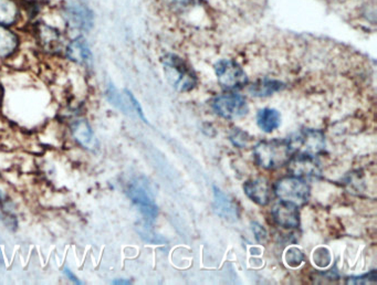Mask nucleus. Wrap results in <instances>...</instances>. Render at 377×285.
<instances>
[{
    "mask_svg": "<svg viewBox=\"0 0 377 285\" xmlns=\"http://www.w3.org/2000/svg\"><path fill=\"white\" fill-rule=\"evenodd\" d=\"M274 193L282 202L302 206L309 200L310 187L303 178L297 176L285 177L274 184Z\"/></svg>",
    "mask_w": 377,
    "mask_h": 285,
    "instance_id": "obj_4",
    "label": "nucleus"
},
{
    "mask_svg": "<svg viewBox=\"0 0 377 285\" xmlns=\"http://www.w3.org/2000/svg\"><path fill=\"white\" fill-rule=\"evenodd\" d=\"M20 38L12 27L0 25V60L9 59L17 52Z\"/></svg>",
    "mask_w": 377,
    "mask_h": 285,
    "instance_id": "obj_16",
    "label": "nucleus"
},
{
    "mask_svg": "<svg viewBox=\"0 0 377 285\" xmlns=\"http://www.w3.org/2000/svg\"><path fill=\"white\" fill-rule=\"evenodd\" d=\"M292 153L308 156H318L325 149V137L321 131L303 129L289 140Z\"/></svg>",
    "mask_w": 377,
    "mask_h": 285,
    "instance_id": "obj_5",
    "label": "nucleus"
},
{
    "mask_svg": "<svg viewBox=\"0 0 377 285\" xmlns=\"http://www.w3.org/2000/svg\"><path fill=\"white\" fill-rule=\"evenodd\" d=\"M286 262L291 268H298L304 262V255L301 250L292 246L286 252Z\"/></svg>",
    "mask_w": 377,
    "mask_h": 285,
    "instance_id": "obj_20",
    "label": "nucleus"
},
{
    "mask_svg": "<svg viewBox=\"0 0 377 285\" xmlns=\"http://www.w3.org/2000/svg\"><path fill=\"white\" fill-rule=\"evenodd\" d=\"M251 226H252V231H254V235L255 237H256L257 241L261 242V241L266 240V237H267V231H266L265 228H263L261 224H257V222H252Z\"/></svg>",
    "mask_w": 377,
    "mask_h": 285,
    "instance_id": "obj_26",
    "label": "nucleus"
},
{
    "mask_svg": "<svg viewBox=\"0 0 377 285\" xmlns=\"http://www.w3.org/2000/svg\"><path fill=\"white\" fill-rule=\"evenodd\" d=\"M203 0H173V3H175V6H177L178 8H187V7L198 6L202 3Z\"/></svg>",
    "mask_w": 377,
    "mask_h": 285,
    "instance_id": "obj_27",
    "label": "nucleus"
},
{
    "mask_svg": "<svg viewBox=\"0 0 377 285\" xmlns=\"http://www.w3.org/2000/svg\"><path fill=\"white\" fill-rule=\"evenodd\" d=\"M72 135L76 142H80L83 147H87V149H92L93 145L96 144L92 129L87 120H79L74 122L72 124Z\"/></svg>",
    "mask_w": 377,
    "mask_h": 285,
    "instance_id": "obj_19",
    "label": "nucleus"
},
{
    "mask_svg": "<svg viewBox=\"0 0 377 285\" xmlns=\"http://www.w3.org/2000/svg\"><path fill=\"white\" fill-rule=\"evenodd\" d=\"M289 171L293 176L305 178V177L318 176L320 173V165L316 157L297 154L292 160L288 162Z\"/></svg>",
    "mask_w": 377,
    "mask_h": 285,
    "instance_id": "obj_11",
    "label": "nucleus"
},
{
    "mask_svg": "<svg viewBox=\"0 0 377 285\" xmlns=\"http://www.w3.org/2000/svg\"><path fill=\"white\" fill-rule=\"evenodd\" d=\"M34 38L40 47L47 51H56L59 49L62 42V31L58 25L50 23L45 17L34 18L31 25Z\"/></svg>",
    "mask_w": 377,
    "mask_h": 285,
    "instance_id": "obj_8",
    "label": "nucleus"
},
{
    "mask_svg": "<svg viewBox=\"0 0 377 285\" xmlns=\"http://www.w3.org/2000/svg\"><path fill=\"white\" fill-rule=\"evenodd\" d=\"M65 56L76 65H83V67H90L92 65L90 47L83 36H76L69 42L65 49Z\"/></svg>",
    "mask_w": 377,
    "mask_h": 285,
    "instance_id": "obj_12",
    "label": "nucleus"
},
{
    "mask_svg": "<svg viewBox=\"0 0 377 285\" xmlns=\"http://www.w3.org/2000/svg\"><path fill=\"white\" fill-rule=\"evenodd\" d=\"M211 107L216 114L227 120L242 118L249 111L247 101L241 95L229 93L219 95L211 101Z\"/></svg>",
    "mask_w": 377,
    "mask_h": 285,
    "instance_id": "obj_6",
    "label": "nucleus"
},
{
    "mask_svg": "<svg viewBox=\"0 0 377 285\" xmlns=\"http://www.w3.org/2000/svg\"><path fill=\"white\" fill-rule=\"evenodd\" d=\"M113 284H131V282L129 279H116Z\"/></svg>",
    "mask_w": 377,
    "mask_h": 285,
    "instance_id": "obj_29",
    "label": "nucleus"
},
{
    "mask_svg": "<svg viewBox=\"0 0 377 285\" xmlns=\"http://www.w3.org/2000/svg\"><path fill=\"white\" fill-rule=\"evenodd\" d=\"M214 209L217 215L230 222H234L239 217L236 202L216 187H214Z\"/></svg>",
    "mask_w": 377,
    "mask_h": 285,
    "instance_id": "obj_15",
    "label": "nucleus"
},
{
    "mask_svg": "<svg viewBox=\"0 0 377 285\" xmlns=\"http://www.w3.org/2000/svg\"><path fill=\"white\" fill-rule=\"evenodd\" d=\"M249 140H250V136L241 129H235L230 135V140L237 147H246Z\"/></svg>",
    "mask_w": 377,
    "mask_h": 285,
    "instance_id": "obj_22",
    "label": "nucleus"
},
{
    "mask_svg": "<svg viewBox=\"0 0 377 285\" xmlns=\"http://www.w3.org/2000/svg\"><path fill=\"white\" fill-rule=\"evenodd\" d=\"M285 87L286 84L279 80L261 78V80L255 82L254 84H251L249 87V93L254 96H258V98H266V96H270V95L281 91Z\"/></svg>",
    "mask_w": 377,
    "mask_h": 285,
    "instance_id": "obj_17",
    "label": "nucleus"
},
{
    "mask_svg": "<svg viewBox=\"0 0 377 285\" xmlns=\"http://www.w3.org/2000/svg\"><path fill=\"white\" fill-rule=\"evenodd\" d=\"M257 123H258L260 129L266 133H271L280 126L281 115L277 109L266 107V109H260L257 114Z\"/></svg>",
    "mask_w": 377,
    "mask_h": 285,
    "instance_id": "obj_18",
    "label": "nucleus"
},
{
    "mask_svg": "<svg viewBox=\"0 0 377 285\" xmlns=\"http://www.w3.org/2000/svg\"><path fill=\"white\" fill-rule=\"evenodd\" d=\"M273 220L286 229H296L300 226V213L297 204L292 202H280L273 207Z\"/></svg>",
    "mask_w": 377,
    "mask_h": 285,
    "instance_id": "obj_10",
    "label": "nucleus"
},
{
    "mask_svg": "<svg viewBox=\"0 0 377 285\" xmlns=\"http://www.w3.org/2000/svg\"><path fill=\"white\" fill-rule=\"evenodd\" d=\"M217 78L225 89H241L248 83L245 71L233 60H220L215 65Z\"/></svg>",
    "mask_w": 377,
    "mask_h": 285,
    "instance_id": "obj_7",
    "label": "nucleus"
},
{
    "mask_svg": "<svg viewBox=\"0 0 377 285\" xmlns=\"http://www.w3.org/2000/svg\"><path fill=\"white\" fill-rule=\"evenodd\" d=\"M60 12L68 28L80 32H87L92 29L94 23L92 10L80 0H67L62 3Z\"/></svg>",
    "mask_w": 377,
    "mask_h": 285,
    "instance_id": "obj_3",
    "label": "nucleus"
},
{
    "mask_svg": "<svg viewBox=\"0 0 377 285\" xmlns=\"http://www.w3.org/2000/svg\"><path fill=\"white\" fill-rule=\"evenodd\" d=\"M313 261L316 266L325 268L331 263V253L327 248H319L313 253Z\"/></svg>",
    "mask_w": 377,
    "mask_h": 285,
    "instance_id": "obj_21",
    "label": "nucleus"
},
{
    "mask_svg": "<svg viewBox=\"0 0 377 285\" xmlns=\"http://www.w3.org/2000/svg\"><path fill=\"white\" fill-rule=\"evenodd\" d=\"M254 155L260 167L270 171L278 169L288 164L291 160L292 149L289 140H263L257 144Z\"/></svg>",
    "mask_w": 377,
    "mask_h": 285,
    "instance_id": "obj_1",
    "label": "nucleus"
},
{
    "mask_svg": "<svg viewBox=\"0 0 377 285\" xmlns=\"http://www.w3.org/2000/svg\"><path fill=\"white\" fill-rule=\"evenodd\" d=\"M246 195L259 206H266L271 200L270 184L265 178L251 179L244 184Z\"/></svg>",
    "mask_w": 377,
    "mask_h": 285,
    "instance_id": "obj_14",
    "label": "nucleus"
},
{
    "mask_svg": "<svg viewBox=\"0 0 377 285\" xmlns=\"http://www.w3.org/2000/svg\"><path fill=\"white\" fill-rule=\"evenodd\" d=\"M127 195L130 197L133 204L140 209L147 218L155 219L158 215V206L155 204L154 199L151 196L149 189L145 184L141 182H134L129 186Z\"/></svg>",
    "mask_w": 377,
    "mask_h": 285,
    "instance_id": "obj_9",
    "label": "nucleus"
},
{
    "mask_svg": "<svg viewBox=\"0 0 377 285\" xmlns=\"http://www.w3.org/2000/svg\"><path fill=\"white\" fill-rule=\"evenodd\" d=\"M369 281L376 282V271L366 273L363 277H352V279H349V282H352V284H366Z\"/></svg>",
    "mask_w": 377,
    "mask_h": 285,
    "instance_id": "obj_24",
    "label": "nucleus"
},
{
    "mask_svg": "<svg viewBox=\"0 0 377 285\" xmlns=\"http://www.w3.org/2000/svg\"><path fill=\"white\" fill-rule=\"evenodd\" d=\"M124 92H125V94L127 95V98L130 100L131 104H132L133 107L136 109V112H138V115H140V118H141L142 120H144V122H147V118H145V116H144V112L143 109H142L141 104L138 103V100L134 98V95H133L132 93L129 91V89H125Z\"/></svg>",
    "mask_w": 377,
    "mask_h": 285,
    "instance_id": "obj_25",
    "label": "nucleus"
},
{
    "mask_svg": "<svg viewBox=\"0 0 377 285\" xmlns=\"http://www.w3.org/2000/svg\"><path fill=\"white\" fill-rule=\"evenodd\" d=\"M65 275H67V277H68L69 279H70L71 281H72V282L76 283V284H82V283L80 282V279H78V277H74V274L72 273V272H71L68 268H65Z\"/></svg>",
    "mask_w": 377,
    "mask_h": 285,
    "instance_id": "obj_28",
    "label": "nucleus"
},
{
    "mask_svg": "<svg viewBox=\"0 0 377 285\" xmlns=\"http://www.w3.org/2000/svg\"><path fill=\"white\" fill-rule=\"evenodd\" d=\"M167 81L178 92H188L197 85V76L192 67L176 54H167L163 60Z\"/></svg>",
    "mask_w": 377,
    "mask_h": 285,
    "instance_id": "obj_2",
    "label": "nucleus"
},
{
    "mask_svg": "<svg viewBox=\"0 0 377 285\" xmlns=\"http://www.w3.org/2000/svg\"><path fill=\"white\" fill-rule=\"evenodd\" d=\"M107 100L110 101V103H112L113 105L118 109H122L123 111V102H122L121 95L118 94V91H116V87H113L112 84H110V87L107 89Z\"/></svg>",
    "mask_w": 377,
    "mask_h": 285,
    "instance_id": "obj_23",
    "label": "nucleus"
},
{
    "mask_svg": "<svg viewBox=\"0 0 377 285\" xmlns=\"http://www.w3.org/2000/svg\"><path fill=\"white\" fill-rule=\"evenodd\" d=\"M25 18L23 0H0V25L14 27Z\"/></svg>",
    "mask_w": 377,
    "mask_h": 285,
    "instance_id": "obj_13",
    "label": "nucleus"
}]
</instances>
